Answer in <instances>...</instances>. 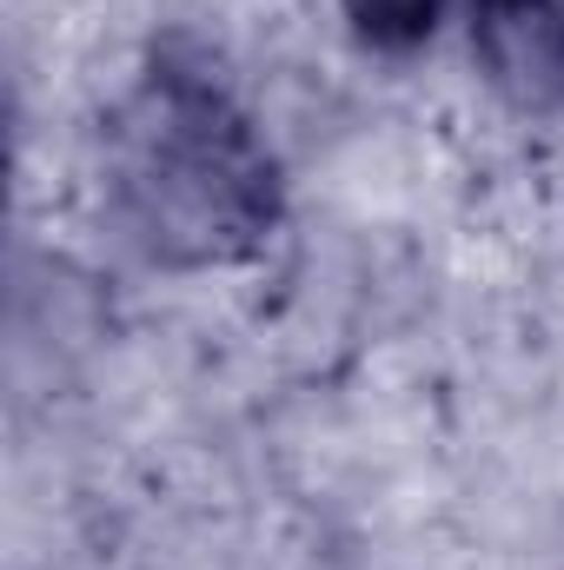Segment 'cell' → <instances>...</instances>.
I'll list each match as a JSON object with an SVG mask.
<instances>
[{"label":"cell","instance_id":"cell-1","mask_svg":"<svg viewBox=\"0 0 564 570\" xmlns=\"http://www.w3.org/2000/svg\"><path fill=\"white\" fill-rule=\"evenodd\" d=\"M107 213L127 246L166 273L246 266L285 219V173L246 94L213 47L166 33L100 134Z\"/></svg>","mask_w":564,"mask_h":570},{"label":"cell","instance_id":"cell-2","mask_svg":"<svg viewBox=\"0 0 564 570\" xmlns=\"http://www.w3.org/2000/svg\"><path fill=\"white\" fill-rule=\"evenodd\" d=\"M478 80L525 120L564 114V0H465Z\"/></svg>","mask_w":564,"mask_h":570},{"label":"cell","instance_id":"cell-3","mask_svg":"<svg viewBox=\"0 0 564 570\" xmlns=\"http://www.w3.org/2000/svg\"><path fill=\"white\" fill-rule=\"evenodd\" d=\"M339 13H346L352 40H359L366 53L399 60V53H419L425 40L438 33L445 0H339Z\"/></svg>","mask_w":564,"mask_h":570}]
</instances>
